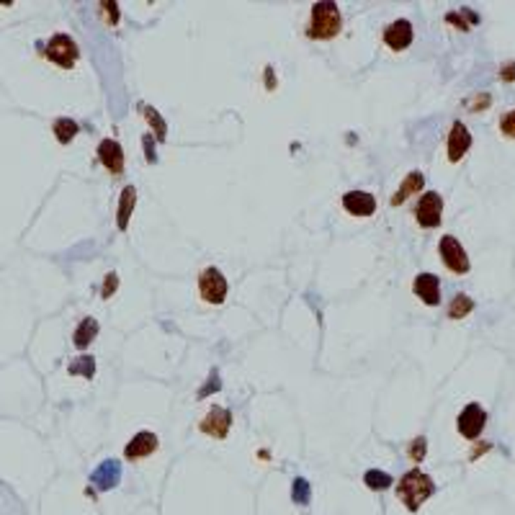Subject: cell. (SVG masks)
Segmentation results:
<instances>
[{"label": "cell", "mask_w": 515, "mask_h": 515, "mask_svg": "<svg viewBox=\"0 0 515 515\" xmlns=\"http://www.w3.org/2000/svg\"><path fill=\"white\" fill-rule=\"evenodd\" d=\"M155 451H158V436L150 433V430H142V433H137L134 438L129 440L124 453H127V459H145V456H150Z\"/></svg>", "instance_id": "obj_15"}, {"label": "cell", "mask_w": 515, "mask_h": 515, "mask_svg": "<svg viewBox=\"0 0 515 515\" xmlns=\"http://www.w3.org/2000/svg\"><path fill=\"white\" fill-rule=\"evenodd\" d=\"M472 310H474V301L469 299L466 294H456L453 301H451V307H449V317L451 320H464Z\"/></svg>", "instance_id": "obj_19"}, {"label": "cell", "mask_w": 515, "mask_h": 515, "mask_svg": "<svg viewBox=\"0 0 515 515\" xmlns=\"http://www.w3.org/2000/svg\"><path fill=\"white\" fill-rule=\"evenodd\" d=\"M433 492H436V484H433L428 474H423L420 469H410L397 484V497L412 513L420 510V505L425 503Z\"/></svg>", "instance_id": "obj_1"}, {"label": "cell", "mask_w": 515, "mask_h": 515, "mask_svg": "<svg viewBox=\"0 0 515 515\" xmlns=\"http://www.w3.org/2000/svg\"><path fill=\"white\" fill-rule=\"evenodd\" d=\"M134 204H137V188H134V186H127V188L121 191V199H118V214H116L118 229H127Z\"/></svg>", "instance_id": "obj_17"}, {"label": "cell", "mask_w": 515, "mask_h": 515, "mask_svg": "<svg viewBox=\"0 0 515 515\" xmlns=\"http://www.w3.org/2000/svg\"><path fill=\"white\" fill-rule=\"evenodd\" d=\"M500 77H503V80H507V83H510V80H515V62L503 64V70H500Z\"/></svg>", "instance_id": "obj_31"}, {"label": "cell", "mask_w": 515, "mask_h": 515, "mask_svg": "<svg viewBox=\"0 0 515 515\" xmlns=\"http://www.w3.org/2000/svg\"><path fill=\"white\" fill-rule=\"evenodd\" d=\"M229 425H232V415H229V410L212 407V410H209V415L201 420V425H199V428L204 430L206 436H212V438H225L227 433H229Z\"/></svg>", "instance_id": "obj_9"}, {"label": "cell", "mask_w": 515, "mask_h": 515, "mask_svg": "<svg viewBox=\"0 0 515 515\" xmlns=\"http://www.w3.org/2000/svg\"><path fill=\"white\" fill-rule=\"evenodd\" d=\"M484 425H487V412H484L477 402L466 405V407L459 412V418H456V428H459V433L469 440L479 438V433L484 430Z\"/></svg>", "instance_id": "obj_5"}, {"label": "cell", "mask_w": 515, "mask_h": 515, "mask_svg": "<svg viewBox=\"0 0 515 515\" xmlns=\"http://www.w3.org/2000/svg\"><path fill=\"white\" fill-rule=\"evenodd\" d=\"M199 291H201L204 301H209V304H222L227 297V279L222 276V271H216V268L201 271V276H199Z\"/></svg>", "instance_id": "obj_7"}, {"label": "cell", "mask_w": 515, "mask_h": 515, "mask_svg": "<svg viewBox=\"0 0 515 515\" xmlns=\"http://www.w3.org/2000/svg\"><path fill=\"white\" fill-rule=\"evenodd\" d=\"M291 497H294V503L310 505L312 492H310V484H307V479H294V487H291Z\"/></svg>", "instance_id": "obj_23"}, {"label": "cell", "mask_w": 515, "mask_h": 515, "mask_svg": "<svg viewBox=\"0 0 515 515\" xmlns=\"http://www.w3.org/2000/svg\"><path fill=\"white\" fill-rule=\"evenodd\" d=\"M142 111H145V116H147V121L152 124V129H158V140H165V131H168V127H165V121H162V116L155 111L152 106H142Z\"/></svg>", "instance_id": "obj_24"}, {"label": "cell", "mask_w": 515, "mask_h": 515, "mask_svg": "<svg viewBox=\"0 0 515 515\" xmlns=\"http://www.w3.org/2000/svg\"><path fill=\"white\" fill-rule=\"evenodd\" d=\"M438 253H440V260L446 263V268L453 271V273H459V276H464V273H469V255H466V250L462 247V242L456 240L453 235H443L438 242Z\"/></svg>", "instance_id": "obj_3"}, {"label": "cell", "mask_w": 515, "mask_h": 515, "mask_svg": "<svg viewBox=\"0 0 515 515\" xmlns=\"http://www.w3.org/2000/svg\"><path fill=\"white\" fill-rule=\"evenodd\" d=\"M96 335H98V322L93 320V317H86L75 330V345L77 348H88Z\"/></svg>", "instance_id": "obj_18"}, {"label": "cell", "mask_w": 515, "mask_h": 515, "mask_svg": "<svg viewBox=\"0 0 515 515\" xmlns=\"http://www.w3.org/2000/svg\"><path fill=\"white\" fill-rule=\"evenodd\" d=\"M116 286H118V276L116 273H108L106 276V286H103V297H111V291H116Z\"/></svg>", "instance_id": "obj_28"}, {"label": "cell", "mask_w": 515, "mask_h": 515, "mask_svg": "<svg viewBox=\"0 0 515 515\" xmlns=\"http://www.w3.org/2000/svg\"><path fill=\"white\" fill-rule=\"evenodd\" d=\"M101 8H106V16H108V23H116L118 21V5L116 3H103Z\"/></svg>", "instance_id": "obj_29"}, {"label": "cell", "mask_w": 515, "mask_h": 515, "mask_svg": "<svg viewBox=\"0 0 515 515\" xmlns=\"http://www.w3.org/2000/svg\"><path fill=\"white\" fill-rule=\"evenodd\" d=\"M345 212H351L353 216H371L376 212V201L371 193L366 191H348L343 196Z\"/></svg>", "instance_id": "obj_14"}, {"label": "cell", "mask_w": 515, "mask_h": 515, "mask_svg": "<svg viewBox=\"0 0 515 515\" xmlns=\"http://www.w3.org/2000/svg\"><path fill=\"white\" fill-rule=\"evenodd\" d=\"M425 443H428L425 438H415L410 443V459H412V462H423V459H425V451H428Z\"/></svg>", "instance_id": "obj_25"}, {"label": "cell", "mask_w": 515, "mask_h": 515, "mask_svg": "<svg viewBox=\"0 0 515 515\" xmlns=\"http://www.w3.org/2000/svg\"><path fill=\"white\" fill-rule=\"evenodd\" d=\"M98 158L106 165L108 173H114V175H121V173H124V150H121V145H118L116 140L101 142V145H98Z\"/></svg>", "instance_id": "obj_12"}, {"label": "cell", "mask_w": 515, "mask_h": 515, "mask_svg": "<svg viewBox=\"0 0 515 515\" xmlns=\"http://www.w3.org/2000/svg\"><path fill=\"white\" fill-rule=\"evenodd\" d=\"M145 152H147V162H155V152H152V134L145 137Z\"/></svg>", "instance_id": "obj_33"}, {"label": "cell", "mask_w": 515, "mask_h": 515, "mask_svg": "<svg viewBox=\"0 0 515 515\" xmlns=\"http://www.w3.org/2000/svg\"><path fill=\"white\" fill-rule=\"evenodd\" d=\"M219 386H222V384H219V374H216V371H212V376H209V384L199 392V397H209V394H212L214 389H219Z\"/></svg>", "instance_id": "obj_27"}, {"label": "cell", "mask_w": 515, "mask_h": 515, "mask_svg": "<svg viewBox=\"0 0 515 515\" xmlns=\"http://www.w3.org/2000/svg\"><path fill=\"white\" fill-rule=\"evenodd\" d=\"M90 482L96 484L101 492L114 490V487L121 482V464H118L116 459H106V462L98 466L96 472L90 474Z\"/></svg>", "instance_id": "obj_10"}, {"label": "cell", "mask_w": 515, "mask_h": 515, "mask_svg": "<svg viewBox=\"0 0 515 515\" xmlns=\"http://www.w3.org/2000/svg\"><path fill=\"white\" fill-rule=\"evenodd\" d=\"M343 18L338 5L325 0V3H314L312 5V23H310V36L312 39H333L340 32Z\"/></svg>", "instance_id": "obj_2"}, {"label": "cell", "mask_w": 515, "mask_h": 515, "mask_svg": "<svg viewBox=\"0 0 515 515\" xmlns=\"http://www.w3.org/2000/svg\"><path fill=\"white\" fill-rule=\"evenodd\" d=\"M364 482L371 487V490H386V487H392V477L386 472H379V469H368V472L364 474Z\"/></svg>", "instance_id": "obj_22"}, {"label": "cell", "mask_w": 515, "mask_h": 515, "mask_svg": "<svg viewBox=\"0 0 515 515\" xmlns=\"http://www.w3.org/2000/svg\"><path fill=\"white\" fill-rule=\"evenodd\" d=\"M472 147V134L469 129L464 127V121H453L449 131V145H446V152H449V160L451 162H459L469 152Z\"/></svg>", "instance_id": "obj_8"}, {"label": "cell", "mask_w": 515, "mask_h": 515, "mask_svg": "<svg viewBox=\"0 0 515 515\" xmlns=\"http://www.w3.org/2000/svg\"><path fill=\"white\" fill-rule=\"evenodd\" d=\"M500 131H503L505 137H515V108L507 111V114H503V118H500Z\"/></svg>", "instance_id": "obj_26"}, {"label": "cell", "mask_w": 515, "mask_h": 515, "mask_svg": "<svg viewBox=\"0 0 515 515\" xmlns=\"http://www.w3.org/2000/svg\"><path fill=\"white\" fill-rule=\"evenodd\" d=\"M440 214H443V199L436 191H425L420 196L418 209H415L418 225L425 227V229H433V227L440 225Z\"/></svg>", "instance_id": "obj_6"}, {"label": "cell", "mask_w": 515, "mask_h": 515, "mask_svg": "<svg viewBox=\"0 0 515 515\" xmlns=\"http://www.w3.org/2000/svg\"><path fill=\"white\" fill-rule=\"evenodd\" d=\"M77 124L73 121V118H57L54 121V134H57V140L62 142V145H67V142H73V137L77 134Z\"/></svg>", "instance_id": "obj_20"}, {"label": "cell", "mask_w": 515, "mask_h": 515, "mask_svg": "<svg viewBox=\"0 0 515 515\" xmlns=\"http://www.w3.org/2000/svg\"><path fill=\"white\" fill-rule=\"evenodd\" d=\"M384 42H386V47L394 49V52L407 49L410 44H412V23L405 21V18H399V21H394L392 26H386Z\"/></svg>", "instance_id": "obj_11"}, {"label": "cell", "mask_w": 515, "mask_h": 515, "mask_svg": "<svg viewBox=\"0 0 515 515\" xmlns=\"http://www.w3.org/2000/svg\"><path fill=\"white\" fill-rule=\"evenodd\" d=\"M490 103H492V98L487 96V93H479V96H477V101H474V108H487Z\"/></svg>", "instance_id": "obj_32"}, {"label": "cell", "mask_w": 515, "mask_h": 515, "mask_svg": "<svg viewBox=\"0 0 515 515\" xmlns=\"http://www.w3.org/2000/svg\"><path fill=\"white\" fill-rule=\"evenodd\" d=\"M47 60H52L54 64H60L62 70H70L77 60V44L67 36V34H57L47 44Z\"/></svg>", "instance_id": "obj_4"}, {"label": "cell", "mask_w": 515, "mask_h": 515, "mask_svg": "<svg viewBox=\"0 0 515 515\" xmlns=\"http://www.w3.org/2000/svg\"><path fill=\"white\" fill-rule=\"evenodd\" d=\"M70 374H80L86 376V379H93V374H96V361L90 358V355H80V358H75L73 364H70Z\"/></svg>", "instance_id": "obj_21"}, {"label": "cell", "mask_w": 515, "mask_h": 515, "mask_svg": "<svg viewBox=\"0 0 515 515\" xmlns=\"http://www.w3.org/2000/svg\"><path fill=\"white\" fill-rule=\"evenodd\" d=\"M423 186H425V175H423L420 171H412L407 178H405V183L397 188V193L392 196V206H399L405 199H410L412 193H420L423 191Z\"/></svg>", "instance_id": "obj_16"}, {"label": "cell", "mask_w": 515, "mask_h": 515, "mask_svg": "<svg viewBox=\"0 0 515 515\" xmlns=\"http://www.w3.org/2000/svg\"><path fill=\"white\" fill-rule=\"evenodd\" d=\"M446 21H449V23H456V26H459L462 32H469V23L464 21V16H459V13H451Z\"/></svg>", "instance_id": "obj_30"}, {"label": "cell", "mask_w": 515, "mask_h": 515, "mask_svg": "<svg viewBox=\"0 0 515 515\" xmlns=\"http://www.w3.org/2000/svg\"><path fill=\"white\" fill-rule=\"evenodd\" d=\"M412 291H415L428 307H436L440 301V279L436 273H420L418 279H415V284H412Z\"/></svg>", "instance_id": "obj_13"}]
</instances>
